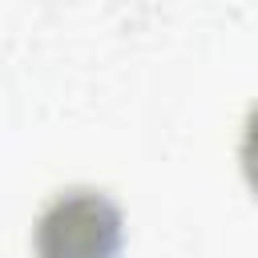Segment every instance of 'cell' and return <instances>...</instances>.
<instances>
[{"instance_id": "1", "label": "cell", "mask_w": 258, "mask_h": 258, "mask_svg": "<svg viewBox=\"0 0 258 258\" xmlns=\"http://www.w3.org/2000/svg\"><path fill=\"white\" fill-rule=\"evenodd\" d=\"M121 218L101 194L60 198L40 222V258H113Z\"/></svg>"}, {"instance_id": "2", "label": "cell", "mask_w": 258, "mask_h": 258, "mask_svg": "<svg viewBox=\"0 0 258 258\" xmlns=\"http://www.w3.org/2000/svg\"><path fill=\"white\" fill-rule=\"evenodd\" d=\"M242 165H246V177L250 185L258 189V109L250 117V129H246V141H242Z\"/></svg>"}]
</instances>
